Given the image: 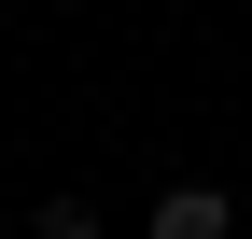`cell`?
Returning <instances> with one entry per match:
<instances>
[{"instance_id":"2","label":"cell","mask_w":252,"mask_h":239,"mask_svg":"<svg viewBox=\"0 0 252 239\" xmlns=\"http://www.w3.org/2000/svg\"><path fill=\"white\" fill-rule=\"evenodd\" d=\"M28 239H98V197H42V211H28Z\"/></svg>"},{"instance_id":"1","label":"cell","mask_w":252,"mask_h":239,"mask_svg":"<svg viewBox=\"0 0 252 239\" xmlns=\"http://www.w3.org/2000/svg\"><path fill=\"white\" fill-rule=\"evenodd\" d=\"M154 239H238V197L224 183H168L154 197Z\"/></svg>"}]
</instances>
